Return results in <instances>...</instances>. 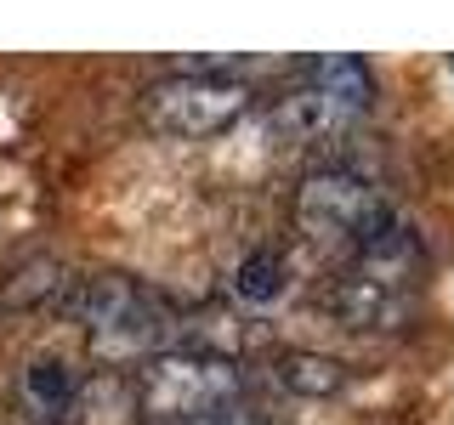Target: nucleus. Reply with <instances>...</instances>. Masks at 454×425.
Instances as JSON below:
<instances>
[{
  "mask_svg": "<svg viewBox=\"0 0 454 425\" xmlns=\"http://www.w3.org/2000/svg\"><path fill=\"white\" fill-rule=\"evenodd\" d=\"M420 238L415 227L387 221L369 244H358L347 255V267L335 273L324 306L335 312L347 329L358 335H387L403 329L409 312H415V283H420Z\"/></svg>",
  "mask_w": 454,
  "mask_h": 425,
  "instance_id": "1",
  "label": "nucleus"
},
{
  "mask_svg": "<svg viewBox=\"0 0 454 425\" xmlns=\"http://www.w3.org/2000/svg\"><path fill=\"white\" fill-rule=\"evenodd\" d=\"M68 318L85 329V340L97 346V358L114 363H148L160 352L182 346V323L148 283L120 278V273H80V290L68 301Z\"/></svg>",
  "mask_w": 454,
  "mask_h": 425,
  "instance_id": "2",
  "label": "nucleus"
},
{
  "mask_svg": "<svg viewBox=\"0 0 454 425\" xmlns=\"http://www.w3.org/2000/svg\"><path fill=\"white\" fill-rule=\"evenodd\" d=\"M369 103H375V74L364 57H307L295 63V80L273 103L267 125L284 142H335L364 120Z\"/></svg>",
  "mask_w": 454,
  "mask_h": 425,
  "instance_id": "3",
  "label": "nucleus"
},
{
  "mask_svg": "<svg viewBox=\"0 0 454 425\" xmlns=\"http://www.w3.org/2000/svg\"><path fill=\"white\" fill-rule=\"evenodd\" d=\"M131 397L148 420H193V414H210V408L245 403V368L227 352L170 346L160 358L137 363Z\"/></svg>",
  "mask_w": 454,
  "mask_h": 425,
  "instance_id": "4",
  "label": "nucleus"
},
{
  "mask_svg": "<svg viewBox=\"0 0 454 425\" xmlns=\"http://www.w3.org/2000/svg\"><path fill=\"white\" fill-rule=\"evenodd\" d=\"M387 221H397L392 198L352 165H312L295 188V227L301 238H312L318 250H358L380 233Z\"/></svg>",
  "mask_w": 454,
  "mask_h": 425,
  "instance_id": "5",
  "label": "nucleus"
},
{
  "mask_svg": "<svg viewBox=\"0 0 454 425\" xmlns=\"http://www.w3.org/2000/svg\"><path fill=\"white\" fill-rule=\"evenodd\" d=\"M250 103H255L250 80L176 68V74H160L148 91L137 97V113H142V125H148L153 136H170V142H205V136L233 131V125L250 113Z\"/></svg>",
  "mask_w": 454,
  "mask_h": 425,
  "instance_id": "6",
  "label": "nucleus"
},
{
  "mask_svg": "<svg viewBox=\"0 0 454 425\" xmlns=\"http://www.w3.org/2000/svg\"><path fill=\"white\" fill-rule=\"evenodd\" d=\"M74 290H80L74 267H63L57 255H35V261H23L18 273L6 278L0 306H12V312H68Z\"/></svg>",
  "mask_w": 454,
  "mask_h": 425,
  "instance_id": "7",
  "label": "nucleus"
},
{
  "mask_svg": "<svg viewBox=\"0 0 454 425\" xmlns=\"http://www.w3.org/2000/svg\"><path fill=\"white\" fill-rule=\"evenodd\" d=\"M23 397L46 425H68L74 408H80V375L63 358L40 352V358H28V368H23Z\"/></svg>",
  "mask_w": 454,
  "mask_h": 425,
  "instance_id": "8",
  "label": "nucleus"
},
{
  "mask_svg": "<svg viewBox=\"0 0 454 425\" xmlns=\"http://www.w3.org/2000/svg\"><path fill=\"white\" fill-rule=\"evenodd\" d=\"M273 380L290 397H335V391H347V380H352V368L330 358V352H284V358L273 363Z\"/></svg>",
  "mask_w": 454,
  "mask_h": 425,
  "instance_id": "9",
  "label": "nucleus"
},
{
  "mask_svg": "<svg viewBox=\"0 0 454 425\" xmlns=\"http://www.w3.org/2000/svg\"><path fill=\"white\" fill-rule=\"evenodd\" d=\"M233 295L245 306H278L290 295V261L278 250H250L245 261L233 267Z\"/></svg>",
  "mask_w": 454,
  "mask_h": 425,
  "instance_id": "10",
  "label": "nucleus"
},
{
  "mask_svg": "<svg viewBox=\"0 0 454 425\" xmlns=\"http://www.w3.org/2000/svg\"><path fill=\"white\" fill-rule=\"evenodd\" d=\"M142 425H262V414L245 403H227V408H210V414H193V420H142Z\"/></svg>",
  "mask_w": 454,
  "mask_h": 425,
  "instance_id": "11",
  "label": "nucleus"
},
{
  "mask_svg": "<svg viewBox=\"0 0 454 425\" xmlns=\"http://www.w3.org/2000/svg\"><path fill=\"white\" fill-rule=\"evenodd\" d=\"M449 68H454V57H449Z\"/></svg>",
  "mask_w": 454,
  "mask_h": 425,
  "instance_id": "12",
  "label": "nucleus"
}]
</instances>
